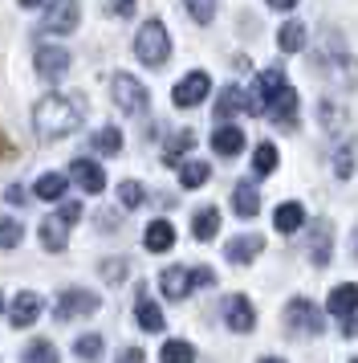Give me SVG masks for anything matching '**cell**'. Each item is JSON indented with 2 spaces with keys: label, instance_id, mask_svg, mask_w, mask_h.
Listing matches in <instances>:
<instances>
[{
  "label": "cell",
  "instance_id": "21",
  "mask_svg": "<svg viewBox=\"0 0 358 363\" xmlns=\"http://www.w3.org/2000/svg\"><path fill=\"white\" fill-rule=\"evenodd\" d=\"M65 188H69V180H65L62 172H45L41 180L33 184V196H37V200H49V204H53V200H62V196H65Z\"/></svg>",
  "mask_w": 358,
  "mask_h": 363
},
{
  "label": "cell",
  "instance_id": "7",
  "mask_svg": "<svg viewBox=\"0 0 358 363\" xmlns=\"http://www.w3.org/2000/svg\"><path fill=\"white\" fill-rule=\"evenodd\" d=\"M78 0H49L45 17H41V33H74L78 29Z\"/></svg>",
  "mask_w": 358,
  "mask_h": 363
},
{
  "label": "cell",
  "instance_id": "38",
  "mask_svg": "<svg viewBox=\"0 0 358 363\" xmlns=\"http://www.w3.org/2000/svg\"><path fill=\"white\" fill-rule=\"evenodd\" d=\"M334 172H338L342 180H350V176H354V147H350V143L338 147V155H334Z\"/></svg>",
  "mask_w": 358,
  "mask_h": 363
},
{
  "label": "cell",
  "instance_id": "5",
  "mask_svg": "<svg viewBox=\"0 0 358 363\" xmlns=\"http://www.w3.org/2000/svg\"><path fill=\"white\" fill-rule=\"evenodd\" d=\"M285 323H289V330H297V335H322L325 314L318 311L309 298H293L289 306H285Z\"/></svg>",
  "mask_w": 358,
  "mask_h": 363
},
{
  "label": "cell",
  "instance_id": "49",
  "mask_svg": "<svg viewBox=\"0 0 358 363\" xmlns=\"http://www.w3.org/2000/svg\"><path fill=\"white\" fill-rule=\"evenodd\" d=\"M260 363H285V359H277V355H265V359H260Z\"/></svg>",
  "mask_w": 358,
  "mask_h": 363
},
{
  "label": "cell",
  "instance_id": "13",
  "mask_svg": "<svg viewBox=\"0 0 358 363\" xmlns=\"http://www.w3.org/2000/svg\"><path fill=\"white\" fill-rule=\"evenodd\" d=\"M37 314H41V294L25 290V294H16L13 306H8V323H13V327H33Z\"/></svg>",
  "mask_w": 358,
  "mask_h": 363
},
{
  "label": "cell",
  "instance_id": "2",
  "mask_svg": "<svg viewBox=\"0 0 358 363\" xmlns=\"http://www.w3.org/2000/svg\"><path fill=\"white\" fill-rule=\"evenodd\" d=\"M134 57L151 69H159L171 57V37H167V25L163 21H146L143 29H139V37H134Z\"/></svg>",
  "mask_w": 358,
  "mask_h": 363
},
{
  "label": "cell",
  "instance_id": "25",
  "mask_svg": "<svg viewBox=\"0 0 358 363\" xmlns=\"http://www.w3.org/2000/svg\"><path fill=\"white\" fill-rule=\"evenodd\" d=\"M216 229H220V213H216V208H200V213L192 216V237L195 241H212Z\"/></svg>",
  "mask_w": 358,
  "mask_h": 363
},
{
  "label": "cell",
  "instance_id": "28",
  "mask_svg": "<svg viewBox=\"0 0 358 363\" xmlns=\"http://www.w3.org/2000/svg\"><path fill=\"white\" fill-rule=\"evenodd\" d=\"M159 363H195V347L183 339H171V343H163Z\"/></svg>",
  "mask_w": 358,
  "mask_h": 363
},
{
  "label": "cell",
  "instance_id": "12",
  "mask_svg": "<svg viewBox=\"0 0 358 363\" xmlns=\"http://www.w3.org/2000/svg\"><path fill=\"white\" fill-rule=\"evenodd\" d=\"M69 176H74V184H78L86 196H98V192L106 188V172H102V164H94V160H74Z\"/></svg>",
  "mask_w": 358,
  "mask_h": 363
},
{
  "label": "cell",
  "instance_id": "17",
  "mask_svg": "<svg viewBox=\"0 0 358 363\" xmlns=\"http://www.w3.org/2000/svg\"><path fill=\"white\" fill-rule=\"evenodd\" d=\"M265 118H273L277 127H293V123H297V90L285 86V90L273 99V106H269V115Z\"/></svg>",
  "mask_w": 358,
  "mask_h": 363
},
{
  "label": "cell",
  "instance_id": "40",
  "mask_svg": "<svg viewBox=\"0 0 358 363\" xmlns=\"http://www.w3.org/2000/svg\"><path fill=\"white\" fill-rule=\"evenodd\" d=\"M102 278L106 281H122L127 278V257H106V262H102Z\"/></svg>",
  "mask_w": 358,
  "mask_h": 363
},
{
  "label": "cell",
  "instance_id": "9",
  "mask_svg": "<svg viewBox=\"0 0 358 363\" xmlns=\"http://www.w3.org/2000/svg\"><path fill=\"white\" fill-rule=\"evenodd\" d=\"M98 311V294H90V290H65L62 298H57V306H53V318L57 323H69V318H78V314H94Z\"/></svg>",
  "mask_w": 358,
  "mask_h": 363
},
{
  "label": "cell",
  "instance_id": "11",
  "mask_svg": "<svg viewBox=\"0 0 358 363\" xmlns=\"http://www.w3.org/2000/svg\"><path fill=\"white\" fill-rule=\"evenodd\" d=\"M224 323L236 335H248V330L257 327V311H253V302L244 294H228V302H224Z\"/></svg>",
  "mask_w": 358,
  "mask_h": 363
},
{
  "label": "cell",
  "instance_id": "32",
  "mask_svg": "<svg viewBox=\"0 0 358 363\" xmlns=\"http://www.w3.org/2000/svg\"><path fill=\"white\" fill-rule=\"evenodd\" d=\"M94 151L98 155H118V151H122V131H118V127H102V131L94 135Z\"/></svg>",
  "mask_w": 358,
  "mask_h": 363
},
{
  "label": "cell",
  "instance_id": "4",
  "mask_svg": "<svg viewBox=\"0 0 358 363\" xmlns=\"http://www.w3.org/2000/svg\"><path fill=\"white\" fill-rule=\"evenodd\" d=\"M114 106L122 111V115H146V86L139 78H130V74H114Z\"/></svg>",
  "mask_w": 358,
  "mask_h": 363
},
{
  "label": "cell",
  "instance_id": "15",
  "mask_svg": "<svg viewBox=\"0 0 358 363\" xmlns=\"http://www.w3.org/2000/svg\"><path fill=\"white\" fill-rule=\"evenodd\" d=\"M212 151H216V155H228V160L241 155L244 151V131L232 127V123H220V131L212 135Z\"/></svg>",
  "mask_w": 358,
  "mask_h": 363
},
{
  "label": "cell",
  "instance_id": "37",
  "mask_svg": "<svg viewBox=\"0 0 358 363\" xmlns=\"http://www.w3.org/2000/svg\"><path fill=\"white\" fill-rule=\"evenodd\" d=\"M187 17L200 21V25H208L216 17V0H187Z\"/></svg>",
  "mask_w": 358,
  "mask_h": 363
},
{
  "label": "cell",
  "instance_id": "20",
  "mask_svg": "<svg viewBox=\"0 0 358 363\" xmlns=\"http://www.w3.org/2000/svg\"><path fill=\"white\" fill-rule=\"evenodd\" d=\"M65 241H69L65 220H62V216H45V220H41V245H45L49 253H62Z\"/></svg>",
  "mask_w": 358,
  "mask_h": 363
},
{
  "label": "cell",
  "instance_id": "47",
  "mask_svg": "<svg viewBox=\"0 0 358 363\" xmlns=\"http://www.w3.org/2000/svg\"><path fill=\"white\" fill-rule=\"evenodd\" d=\"M21 9H37V4H45V0H16Z\"/></svg>",
  "mask_w": 358,
  "mask_h": 363
},
{
  "label": "cell",
  "instance_id": "29",
  "mask_svg": "<svg viewBox=\"0 0 358 363\" xmlns=\"http://www.w3.org/2000/svg\"><path fill=\"white\" fill-rule=\"evenodd\" d=\"M192 147H195V131H175L171 135V143L163 147V164H179V155L192 151Z\"/></svg>",
  "mask_w": 358,
  "mask_h": 363
},
{
  "label": "cell",
  "instance_id": "23",
  "mask_svg": "<svg viewBox=\"0 0 358 363\" xmlns=\"http://www.w3.org/2000/svg\"><path fill=\"white\" fill-rule=\"evenodd\" d=\"M273 225H277L281 233H297L301 225H306V208H301L297 200H285V204L273 213Z\"/></svg>",
  "mask_w": 358,
  "mask_h": 363
},
{
  "label": "cell",
  "instance_id": "3",
  "mask_svg": "<svg viewBox=\"0 0 358 363\" xmlns=\"http://www.w3.org/2000/svg\"><path fill=\"white\" fill-rule=\"evenodd\" d=\"M216 281V274L212 269H187V265H171V269H163V294L171 298V302H179V298H187L195 290V286H212Z\"/></svg>",
  "mask_w": 358,
  "mask_h": 363
},
{
  "label": "cell",
  "instance_id": "22",
  "mask_svg": "<svg viewBox=\"0 0 358 363\" xmlns=\"http://www.w3.org/2000/svg\"><path fill=\"white\" fill-rule=\"evenodd\" d=\"M232 208H236V216H257L260 213V192L253 188V184L244 180V184H236V192H232Z\"/></svg>",
  "mask_w": 358,
  "mask_h": 363
},
{
  "label": "cell",
  "instance_id": "19",
  "mask_svg": "<svg viewBox=\"0 0 358 363\" xmlns=\"http://www.w3.org/2000/svg\"><path fill=\"white\" fill-rule=\"evenodd\" d=\"M143 245L151 253H167V249L175 245V229H171V220H151L143 233Z\"/></svg>",
  "mask_w": 358,
  "mask_h": 363
},
{
  "label": "cell",
  "instance_id": "8",
  "mask_svg": "<svg viewBox=\"0 0 358 363\" xmlns=\"http://www.w3.org/2000/svg\"><path fill=\"white\" fill-rule=\"evenodd\" d=\"M208 90H212V78L204 69H192V74L171 90V102H175L179 111H192V106H200V102L208 99Z\"/></svg>",
  "mask_w": 358,
  "mask_h": 363
},
{
  "label": "cell",
  "instance_id": "44",
  "mask_svg": "<svg viewBox=\"0 0 358 363\" xmlns=\"http://www.w3.org/2000/svg\"><path fill=\"white\" fill-rule=\"evenodd\" d=\"M4 200H8V204H25V188H21V184H13V188H8V192H4Z\"/></svg>",
  "mask_w": 358,
  "mask_h": 363
},
{
  "label": "cell",
  "instance_id": "31",
  "mask_svg": "<svg viewBox=\"0 0 358 363\" xmlns=\"http://www.w3.org/2000/svg\"><path fill=\"white\" fill-rule=\"evenodd\" d=\"M208 164H204V160H187V164L179 167V184H183V188H200V184H208Z\"/></svg>",
  "mask_w": 358,
  "mask_h": 363
},
{
  "label": "cell",
  "instance_id": "18",
  "mask_svg": "<svg viewBox=\"0 0 358 363\" xmlns=\"http://www.w3.org/2000/svg\"><path fill=\"white\" fill-rule=\"evenodd\" d=\"M330 249H334V233H330V225H325V220H318V225H313V233H309V262L325 265V262H330Z\"/></svg>",
  "mask_w": 358,
  "mask_h": 363
},
{
  "label": "cell",
  "instance_id": "51",
  "mask_svg": "<svg viewBox=\"0 0 358 363\" xmlns=\"http://www.w3.org/2000/svg\"><path fill=\"white\" fill-rule=\"evenodd\" d=\"M354 363H358V359H354Z\"/></svg>",
  "mask_w": 358,
  "mask_h": 363
},
{
  "label": "cell",
  "instance_id": "24",
  "mask_svg": "<svg viewBox=\"0 0 358 363\" xmlns=\"http://www.w3.org/2000/svg\"><path fill=\"white\" fill-rule=\"evenodd\" d=\"M241 111H248V99H244L236 86H224V94L216 102V123H228V118L241 115Z\"/></svg>",
  "mask_w": 358,
  "mask_h": 363
},
{
  "label": "cell",
  "instance_id": "10",
  "mask_svg": "<svg viewBox=\"0 0 358 363\" xmlns=\"http://www.w3.org/2000/svg\"><path fill=\"white\" fill-rule=\"evenodd\" d=\"M33 66H37V74H41L45 82H57L65 69H69V53H65L62 45H41V50L33 53Z\"/></svg>",
  "mask_w": 358,
  "mask_h": 363
},
{
  "label": "cell",
  "instance_id": "42",
  "mask_svg": "<svg viewBox=\"0 0 358 363\" xmlns=\"http://www.w3.org/2000/svg\"><path fill=\"white\" fill-rule=\"evenodd\" d=\"M57 216H62L65 225H74V220L81 216V204H78V200H65V204H62V213H57Z\"/></svg>",
  "mask_w": 358,
  "mask_h": 363
},
{
  "label": "cell",
  "instance_id": "27",
  "mask_svg": "<svg viewBox=\"0 0 358 363\" xmlns=\"http://www.w3.org/2000/svg\"><path fill=\"white\" fill-rule=\"evenodd\" d=\"M134 318H139V327L151 330V335H155V330H163V311H159V306H155L146 294L134 302Z\"/></svg>",
  "mask_w": 358,
  "mask_h": 363
},
{
  "label": "cell",
  "instance_id": "39",
  "mask_svg": "<svg viewBox=\"0 0 358 363\" xmlns=\"http://www.w3.org/2000/svg\"><path fill=\"white\" fill-rule=\"evenodd\" d=\"M318 118H322V127H330V131L342 123V111L334 106V99H322V102H318Z\"/></svg>",
  "mask_w": 358,
  "mask_h": 363
},
{
  "label": "cell",
  "instance_id": "46",
  "mask_svg": "<svg viewBox=\"0 0 358 363\" xmlns=\"http://www.w3.org/2000/svg\"><path fill=\"white\" fill-rule=\"evenodd\" d=\"M269 4H273V9H281V13H289V9L297 4V0H269Z\"/></svg>",
  "mask_w": 358,
  "mask_h": 363
},
{
  "label": "cell",
  "instance_id": "35",
  "mask_svg": "<svg viewBox=\"0 0 358 363\" xmlns=\"http://www.w3.org/2000/svg\"><path fill=\"white\" fill-rule=\"evenodd\" d=\"M143 200H146V192H143V184L139 180H122L118 184V204H122V208H139Z\"/></svg>",
  "mask_w": 358,
  "mask_h": 363
},
{
  "label": "cell",
  "instance_id": "45",
  "mask_svg": "<svg viewBox=\"0 0 358 363\" xmlns=\"http://www.w3.org/2000/svg\"><path fill=\"white\" fill-rule=\"evenodd\" d=\"M114 363H143V351H139V347H127V351H122Z\"/></svg>",
  "mask_w": 358,
  "mask_h": 363
},
{
  "label": "cell",
  "instance_id": "16",
  "mask_svg": "<svg viewBox=\"0 0 358 363\" xmlns=\"http://www.w3.org/2000/svg\"><path fill=\"white\" fill-rule=\"evenodd\" d=\"M325 311H330V314H342V318L358 314V286H354V281H342L338 290L325 298Z\"/></svg>",
  "mask_w": 358,
  "mask_h": 363
},
{
  "label": "cell",
  "instance_id": "14",
  "mask_svg": "<svg viewBox=\"0 0 358 363\" xmlns=\"http://www.w3.org/2000/svg\"><path fill=\"white\" fill-rule=\"evenodd\" d=\"M228 262L236 265H248L253 257H260L265 253V241H260V233H248V237H236V241H228Z\"/></svg>",
  "mask_w": 358,
  "mask_h": 363
},
{
  "label": "cell",
  "instance_id": "33",
  "mask_svg": "<svg viewBox=\"0 0 358 363\" xmlns=\"http://www.w3.org/2000/svg\"><path fill=\"white\" fill-rule=\"evenodd\" d=\"M253 172H257V176H273L277 172V147L273 143H257V151H253Z\"/></svg>",
  "mask_w": 358,
  "mask_h": 363
},
{
  "label": "cell",
  "instance_id": "50",
  "mask_svg": "<svg viewBox=\"0 0 358 363\" xmlns=\"http://www.w3.org/2000/svg\"><path fill=\"white\" fill-rule=\"evenodd\" d=\"M0 311H4V298H0Z\"/></svg>",
  "mask_w": 358,
  "mask_h": 363
},
{
  "label": "cell",
  "instance_id": "48",
  "mask_svg": "<svg viewBox=\"0 0 358 363\" xmlns=\"http://www.w3.org/2000/svg\"><path fill=\"white\" fill-rule=\"evenodd\" d=\"M350 253H354V262H358V229H354V237H350Z\"/></svg>",
  "mask_w": 358,
  "mask_h": 363
},
{
  "label": "cell",
  "instance_id": "26",
  "mask_svg": "<svg viewBox=\"0 0 358 363\" xmlns=\"http://www.w3.org/2000/svg\"><path fill=\"white\" fill-rule=\"evenodd\" d=\"M277 45H281V53H301L306 50V29H301L297 21L281 25V29H277Z\"/></svg>",
  "mask_w": 358,
  "mask_h": 363
},
{
  "label": "cell",
  "instance_id": "36",
  "mask_svg": "<svg viewBox=\"0 0 358 363\" xmlns=\"http://www.w3.org/2000/svg\"><path fill=\"white\" fill-rule=\"evenodd\" d=\"M102 335H81L78 343H74V351H78V359H86V363H94L98 355H102Z\"/></svg>",
  "mask_w": 358,
  "mask_h": 363
},
{
  "label": "cell",
  "instance_id": "34",
  "mask_svg": "<svg viewBox=\"0 0 358 363\" xmlns=\"http://www.w3.org/2000/svg\"><path fill=\"white\" fill-rule=\"evenodd\" d=\"M25 241V225H16L13 216H0V249H16Z\"/></svg>",
  "mask_w": 358,
  "mask_h": 363
},
{
  "label": "cell",
  "instance_id": "6",
  "mask_svg": "<svg viewBox=\"0 0 358 363\" xmlns=\"http://www.w3.org/2000/svg\"><path fill=\"white\" fill-rule=\"evenodd\" d=\"M285 90V74L281 69H265L257 78V86H253V94H248V115H269V106H273V99Z\"/></svg>",
  "mask_w": 358,
  "mask_h": 363
},
{
  "label": "cell",
  "instance_id": "1",
  "mask_svg": "<svg viewBox=\"0 0 358 363\" xmlns=\"http://www.w3.org/2000/svg\"><path fill=\"white\" fill-rule=\"evenodd\" d=\"M86 118V106L78 102V94H45L33 106V127L41 139H65L74 135Z\"/></svg>",
  "mask_w": 358,
  "mask_h": 363
},
{
  "label": "cell",
  "instance_id": "41",
  "mask_svg": "<svg viewBox=\"0 0 358 363\" xmlns=\"http://www.w3.org/2000/svg\"><path fill=\"white\" fill-rule=\"evenodd\" d=\"M106 9H110L114 17H130L139 9V0H106Z\"/></svg>",
  "mask_w": 358,
  "mask_h": 363
},
{
  "label": "cell",
  "instance_id": "43",
  "mask_svg": "<svg viewBox=\"0 0 358 363\" xmlns=\"http://www.w3.org/2000/svg\"><path fill=\"white\" fill-rule=\"evenodd\" d=\"M342 335H346V339H358V314L342 318Z\"/></svg>",
  "mask_w": 358,
  "mask_h": 363
},
{
  "label": "cell",
  "instance_id": "30",
  "mask_svg": "<svg viewBox=\"0 0 358 363\" xmlns=\"http://www.w3.org/2000/svg\"><path fill=\"white\" fill-rule=\"evenodd\" d=\"M25 363H62V355H57V347L49 343V339H33L25 347Z\"/></svg>",
  "mask_w": 358,
  "mask_h": 363
}]
</instances>
